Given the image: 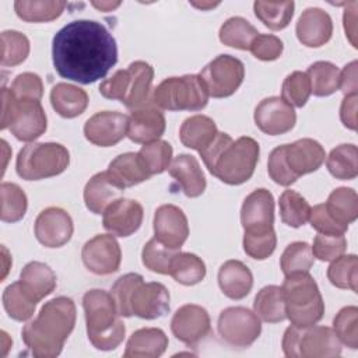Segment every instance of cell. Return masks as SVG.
<instances>
[{
    "label": "cell",
    "mask_w": 358,
    "mask_h": 358,
    "mask_svg": "<svg viewBox=\"0 0 358 358\" xmlns=\"http://www.w3.org/2000/svg\"><path fill=\"white\" fill-rule=\"evenodd\" d=\"M259 34L260 32L243 17H231L221 25L218 38L229 48L249 50L253 39Z\"/></svg>",
    "instance_id": "f35d334b"
},
{
    "label": "cell",
    "mask_w": 358,
    "mask_h": 358,
    "mask_svg": "<svg viewBox=\"0 0 358 358\" xmlns=\"http://www.w3.org/2000/svg\"><path fill=\"white\" fill-rule=\"evenodd\" d=\"M77 310L71 298L57 296L41 308L38 316L21 331L24 344L36 358H55L71 334Z\"/></svg>",
    "instance_id": "7a4b0ae2"
},
{
    "label": "cell",
    "mask_w": 358,
    "mask_h": 358,
    "mask_svg": "<svg viewBox=\"0 0 358 358\" xmlns=\"http://www.w3.org/2000/svg\"><path fill=\"white\" fill-rule=\"evenodd\" d=\"M221 340L232 347H249L262 333L260 319L245 306L225 308L217 322Z\"/></svg>",
    "instance_id": "8fae6325"
},
{
    "label": "cell",
    "mask_w": 358,
    "mask_h": 358,
    "mask_svg": "<svg viewBox=\"0 0 358 358\" xmlns=\"http://www.w3.org/2000/svg\"><path fill=\"white\" fill-rule=\"evenodd\" d=\"M295 34L302 45L308 48H320L331 38V17L323 8L309 7L303 10L299 15L295 27Z\"/></svg>",
    "instance_id": "7402d4cb"
},
{
    "label": "cell",
    "mask_w": 358,
    "mask_h": 358,
    "mask_svg": "<svg viewBox=\"0 0 358 358\" xmlns=\"http://www.w3.org/2000/svg\"><path fill=\"white\" fill-rule=\"evenodd\" d=\"M295 3L291 1H262L253 3L255 15L273 31H280L288 27L294 15Z\"/></svg>",
    "instance_id": "60d3db41"
},
{
    "label": "cell",
    "mask_w": 358,
    "mask_h": 358,
    "mask_svg": "<svg viewBox=\"0 0 358 358\" xmlns=\"http://www.w3.org/2000/svg\"><path fill=\"white\" fill-rule=\"evenodd\" d=\"M88 94L73 84L59 83L50 90V103L57 115L73 119L84 113L88 106Z\"/></svg>",
    "instance_id": "f546056e"
},
{
    "label": "cell",
    "mask_w": 358,
    "mask_h": 358,
    "mask_svg": "<svg viewBox=\"0 0 358 358\" xmlns=\"http://www.w3.org/2000/svg\"><path fill=\"white\" fill-rule=\"evenodd\" d=\"M344 95L357 94L358 80H357V60L345 64L343 71H340V87Z\"/></svg>",
    "instance_id": "91938a15"
},
{
    "label": "cell",
    "mask_w": 358,
    "mask_h": 358,
    "mask_svg": "<svg viewBox=\"0 0 358 358\" xmlns=\"http://www.w3.org/2000/svg\"><path fill=\"white\" fill-rule=\"evenodd\" d=\"M306 76L310 83V94L316 96L331 95L340 87V70L330 62H315L308 67Z\"/></svg>",
    "instance_id": "ab89813d"
},
{
    "label": "cell",
    "mask_w": 358,
    "mask_h": 358,
    "mask_svg": "<svg viewBox=\"0 0 358 358\" xmlns=\"http://www.w3.org/2000/svg\"><path fill=\"white\" fill-rule=\"evenodd\" d=\"M169 291L157 281L144 282L141 278L130 291L126 305V317L137 316L145 320L158 319L169 312Z\"/></svg>",
    "instance_id": "7c38bea8"
},
{
    "label": "cell",
    "mask_w": 358,
    "mask_h": 358,
    "mask_svg": "<svg viewBox=\"0 0 358 358\" xmlns=\"http://www.w3.org/2000/svg\"><path fill=\"white\" fill-rule=\"evenodd\" d=\"M1 194V221L17 222L24 218L28 208V199L25 192L11 182H3L0 185Z\"/></svg>",
    "instance_id": "ee69618b"
},
{
    "label": "cell",
    "mask_w": 358,
    "mask_h": 358,
    "mask_svg": "<svg viewBox=\"0 0 358 358\" xmlns=\"http://www.w3.org/2000/svg\"><path fill=\"white\" fill-rule=\"evenodd\" d=\"M326 152L322 144L313 138H301L285 144V159L298 178L317 171L324 162Z\"/></svg>",
    "instance_id": "cb8c5ba5"
},
{
    "label": "cell",
    "mask_w": 358,
    "mask_h": 358,
    "mask_svg": "<svg viewBox=\"0 0 358 358\" xmlns=\"http://www.w3.org/2000/svg\"><path fill=\"white\" fill-rule=\"evenodd\" d=\"M313 263L315 257L312 248L309 243L302 241L289 243L280 257V267L284 275L294 273H309Z\"/></svg>",
    "instance_id": "bcb514c9"
},
{
    "label": "cell",
    "mask_w": 358,
    "mask_h": 358,
    "mask_svg": "<svg viewBox=\"0 0 358 358\" xmlns=\"http://www.w3.org/2000/svg\"><path fill=\"white\" fill-rule=\"evenodd\" d=\"M81 259L88 271L96 275L116 273L122 262L120 245L112 234H98L81 249Z\"/></svg>",
    "instance_id": "4fadbf2b"
},
{
    "label": "cell",
    "mask_w": 358,
    "mask_h": 358,
    "mask_svg": "<svg viewBox=\"0 0 358 358\" xmlns=\"http://www.w3.org/2000/svg\"><path fill=\"white\" fill-rule=\"evenodd\" d=\"M154 80V69L144 60H136L127 69L117 70L110 78L99 84L103 98L117 99L129 109H137L147 103Z\"/></svg>",
    "instance_id": "8992f818"
},
{
    "label": "cell",
    "mask_w": 358,
    "mask_h": 358,
    "mask_svg": "<svg viewBox=\"0 0 358 358\" xmlns=\"http://www.w3.org/2000/svg\"><path fill=\"white\" fill-rule=\"evenodd\" d=\"M137 154L147 173L152 176L162 173L169 168L172 162L173 148L165 140H155L144 144Z\"/></svg>",
    "instance_id": "7bdbcfd3"
},
{
    "label": "cell",
    "mask_w": 358,
    "mask_h": 358,
    "mask_svg": "<svg viewBox=\"0 0 358 358\" xmlns=\"http://www.w3.org/2000/svg\"><path fill=\"white\" fill-rule=\"evenodd\" d=\"M92 6L96 7V8H99L101 11H112L113 8H116V7L120 6V1H116V3H112V1H101V3L94 1Z\"/></svg>",
    "instance_id": "6125c7cd"
},
{
    "label": "cell",
    "mask_w": 358,
    "mask_h": 358,
    "mask_svg": "<svg viewBox=\"0 0 358 358\" xmlns=\"http://www.w3.org/2000/svg\"><path fill=\"white\" fill-rule=\"evenodd\" d=\"M207 268L201 257L190 252H178L172 260L169 275L182 285L190 287L201 282Z\"/></svg>",
    "instance_id": "e575fe53"
},
{
    "label": "cell",
    "mask_w": 358,
    "mask_h": 358,
    "mask_svg": "<svg viewBox=\"0 0 358 358\" xmlns=\"http://www.w3.org/2000/svg\"><path fill=\"white\" fill-rule=\"evenodd\" d=\"M333 330L338 340L351 350L358 348V308L344 306L333 319Z\"/></svg>",
    "instance_id": "681fc988"
},
{
    "label": "cell",
    "mask_w": 358,
    "mask_h": 358,
    "mask_svg": "<svg viewBox=\"0 0 358 358\" xmlns=\"http://www.w3.org/2000/svg\"><path fill=\"white\" fill-rule=\"evenodd\" d=\"M34 232L38 242L45 248H62L71 239L74 225L66 210L48 207L38 214Z\"/></svg>",
    "instance_id": "e0dca14e"
},
{
    "label": "cell",
    "mask_w": 358,
    "mask_h": 358,
    "mask_svg": "<svg viewBox=\"0 0 358 358\" xmlns=\"http://www.w3.org/2000/svg\"><path fill=\"white\" fill-rule=\"evenodd\" d=\"M310 248L313 257L322 262H333L347 250V239L344 235L317 234Z\"/></svg>",
    "instance_id": "f5cc1de1"
},
{
    "label": "cell",
    "mask_w": 358,
    "mask_h": 358,
    "mask_svg": "<svg viewBox=\"0 0 358 358\" xmlns=\"http://www.w3.org/2000/svg\"><path fill=\"white\" fill-rule=\"evenodd\" d=\"M123 189L119 187L106 171L95 173L84 186L83 197L85 207L94 214H103L105 208L119 199Z\"/></svg>",
    "instance_id": "4316f807"
},
{
    "label": "cell",
    "mask_w": 358,
    "mask_h": 358,
    "mask_svg": "<svg viewBox=\"0 0 358 358\" xmlns=\"http://www.w3.org/2000/svg\"><path fill=\"white\" fill-rule=\"evenodd\" d=\"M253 310L266 323H278L287 319L282 288L278 285L263 287L253 301Z\"/></svg>",
    "instance_id": "d6a6232c"
},
{
    "label": "cell",
    "mask_w": 358,
    "mask_h": 358,
    "mask_svg": "<svg viewBox=\"0 0 358 358\" xmlns=\"http://www.w3.org/2000/svg\"><path fill=\"white\" fill-rule=\"evenodd\" d=\"M253 119L263 133L268 136H280L294 129L296 123V113L282 98L268 96L257 103Z\"/></svg>",
    "instance_id": "ac0fdd59"
},
{
    "label": "cell",
    "mask_w": 358,
    "mask_h": 358,
    "mask_svg": "<svg viewBox=\"0 0 358 358\" xmlns=\"http://www.w3.org/2000/svg\"><path fill=\"white\" fill-rule=\"evenodd\" d=\"M179 250L171 249L166 245L161 243L157 238L150 239L141 250V262L152 273L169 274L171 264L175 255Z\"/></svg>",
    "instance_id": "c3c4849f"
},
{
    "label": "cell",
    "mask_w": 358,
    "mask_h": 358,
    "mask_svg": "<svg viewBox=\"0 0 358 358\" xmlns=\"http://www.w3.org/2000/svg\"><path fill=\"white\" fill-rule=\"evenodd\" d=\"M357 94L344 95L340 106V119L343 124L350 130L357 129Z\"/></svg>",
    "instance_id": "680465c9"
},
{
    "label": "cell",
    "mask_w": 358,
    "mask_h": 358,
    "mask_svg": "<svg viewBox=\"0 0 358 358\" xmlns=\"http://www.w3.org/2000/svg\"><path fill=\"white\" fill-rule=\"evenodd\" d=\"M66 1L59 0H41V1H14V10L18 18L27 22H49L62 15Z\"/></svg>",
    "instance_id": "74e56055"
},
{
    "label": "cell",
    "mask_w": 358,
    "mask_h": 358,
    "mask_svg": "<svg viewBox=\"0 0 358 358\" xmlns=\"http://www.w3.org/2000/svg\"><path fill=\"white\" fill-rule=\"evenodd\" d=\"M310 95L309 77L303 71H292L288 74L281 87V98L292 108H302Z\"/></svg>",
    "instance_id": "f907efd6"
},
{
    "label": "cell",
    "mask_w": 358,
    "mask_h": 358,
    "mask_svg": "<svg viewBox=\"0 0 358 358\" xmlns=\"http://www.w3.org/2000/svg\"><path fill=\"white\" fill-rule=\"evenodd\" d=\"M281 347L288 358H329L341 354V341L327 326H289L284 331Z\"/></svg>",
    "instance_id": "ba28073f"
},
{
    "label": "cell",
    "mask_w": 358,
    "mask_h": 358,
    "mask_svg": "<svg viewBox=\"0 0 358 358\" xmlns=\"http://www.w3.org/2000/svg\"><path fill=\"white\" fill-rule=\"evenodd\" d=\"M199 154L211 175L227 185L236 186L248 182L255 173L260 147L249 136L234 140L229 134L218 131L214 141Z\"/></svg>",
    "instance_id": "3957f363"
},
{
    "label": "cell",
    "mask_w": 358,
    "mask_h": 358,
    "mask_svg": "<svg viewBox=\"0 0 358 358\" xmlns=\"http://www.w3.org/2000/svg\"><path fill=\"white\" fill-rule=\"evenodd\" d=\"M324 207L336 222L348 228L358 217L357 192L351 187H337L329 194Z\"/></svg>",
    "instance_id": "836d02e7"
},
{
    "label": "cell",
    "mask_w": 358,
    "mask_h": 358,
    "mask_svg": "<svg viewBox=\"0 0 358 358\" xmlns=\"http://www.w3.org/2000/svg\"><path fill=\"white\" fill-rule=\"evenodd\" d=\"M52 60L60 77L92 84L103 78L117 63V45L101 22L76 20L55 34Z\"/></svg>",
    "instance_id": "6da1fadb"
},
{
    "label": "cell",
    "mask_w": 358,
    "mask_h": 358,
    "mask_svg": "<svg viewBox=\"0 0 358 358\" xmlns=\"http://www.w3.org/2000/svg\"><path fill=\"white\" fill-rule=\"evenodd\" d=\"M129 116L116 110H101L84 124L85 138L98 147H112L127 136Z\"/></svg>",
    "instance_id": "2e32d148"
},
{
    "label": "cell",
    "mask_w": 358,
    "mask_h": 358,
    "mask_svg": "<svg viewBox=\"0 0 358 358\" xmlns=\"http://www.w3.org/2000/svg\"><path fill=\"white\" fill-rule=\"evenodd\" d=\"M46 127L48 117L41 101L17 99L13 94V108L8 122L11 134L20 141H35L46 131Z\"/></svg>",
    "instance_id": "5bb4252c"
},
{
    "label": "cell",
    "mask_w": 358,
    "mask_h": 358,
    "mask_svg": "<svg viewBox=\"0 0 358 358\" xmlns=\"http://www.w3.org/2000/svg\"><path fill=\"white\" fill-rule=\"evenodd\" d=\"M166 127L164 113L154 106V103H145L141 108L133 109L129 116L127 137L133 143L147 144L164 134Z\"/></svg>",
    "instance_id": "603a6c76"
},
{
    "label": "cell",
    "mask_w": 358,
    "mask_h": 358,
    "mask_svg": "<svg viewBox=\"0 0 358 358\" xmlns=\"http://www.w3.org/2000/svg\"><path fill=\"white\" fill-rule=\"evenodd\" d=\"M267 171L273 182L280 186H289L296 182L298 176L292 173L285 159V144L275 147L270 152L267 161Z\"/></svg>",
    "instance_id": "db71d44e"
},
{
    "label": "cell",
    "mask_w": 358,
    "mask_h": 358,
    "mask_svg": "<svg viewBox=\"0 0 358 358\" xmlns=\"http://www.w3.org/2000/svg\"><path fill=\"white\" fill-rule=\"evenodd\" d=\"M168 172L186 197L193 199L204 193L207 180L196 157L190 154H179L172 159Z\"/></svg>",
    "instance_id": "d4e9b609"
},
{
    "label": "cell",
    "mask_w": 358,
    "mask_h": 358,
    "mask_svg": "<svg viewBox=\"0 0 358 358\" xmlns=\"http://www.w3.org/2000/svg\"><path fill=\"white\" fill-rule=\"evenodd\" d=\"M29 55V39L25 34L14 29L1 32V66H18Z\"/></svg>",
    "instance_id": "7dc6e473"
},
{
    "label": "cell",
    "mask_w": 358,
    "mask_h": 358,
    "mask_svg": "<svg viewBox=\"0 0 358 358\" xmlns=\"http://www.w3.org/2000/svg\"><path fill=\"white\" fill-rule=\"evenodd\" d=\"M172 334L189 347L196 345L211 331L208 312L196 303H186L176 309L171 320Z\"/></svg>",
    "instance_id": "9a60e30c"
},
{
    "label": "cell",
    "mask_w": 358,
    "mask_h": 358,
    "mask_svg": "<svg viewBox=\"0 0 358 358\" xmlns=\"http://www.w3.org/2000/svg\"><path fill=\"white\" fill-rule=\"evenodd\" d=\"M287 319L292 326L309 327L322 320L324 302L315 278L309 273H294L285 275L281 285Z\"/></svg>",
    "instance_id": "5b68a950"
},
{
    "label": "cell",
    "mask_w": 358,
    "mask_h": 358,
    "mask_svg": "<svg viewBox=\"0 0 358 358\" xmlns=\"http://www.w3.org/2000/svg\"><path fill=\"white\" fill-rule=\"evenodd\" d=\"M208 91L199 74L168 77L152 92V103L165 110H201L208 103Z\"/></svg>",
    "instance_id": "9c48e42d"
},
{
    "label": "cell",
    "mask_w": 358,
    "mask_h": 358,
    "mask_svg": "<svg viewBox=\"0 0 358 358\" xmlns=\"http://www.w3.org/2000/svg\"><path fill=\"white\" fill-rule=\"evenodd\" d=\"M143 217L144 210L137 200L119 197L105 208L102 225L109 234L127 238L141 227Z\"/></svg>",
    "instance_id": "ffe728a7"
},
{
    "label": "cell",
    "mask_w": 358,
    "mask_h": 358,
    "mask_svg": "<svg viewBox=\"0 0 358 358\" xmlns=\"http://www.w3.org/2000/svg\"><path fill=\"white\" fill-rule=\"evenodd\" d=\"M87 336L94 348L112 351L124 340L126 327L116 303L105 289H90L83 296Z\"/></svg>",
    "instance_id": "277c9868"
},
{
    "label": "cell",
    "mask_w": 358,
    "mask_h": 358,
    "mask_svg": "<svg viewBox=\"0 0 358 358\" xmlns=\"http://www.w3.org/2000/svg\"><path fill=\"white\" fill-rule=\"evenodd\" d=\"M218 285L222 294L231 299H243L253 287V274L241 260H227L218 270Z\"/></svg>",
    "instance_id": "484cf974"
},
{
    "label": "cell",
    "mask_w": 358,
    "mask_h": 358,
    "mask_svg": "<svg viewBox=\"0 0 358 358\" xmlns=\"http://www.w3.org/2000/svg\"><path fill=\"white\" fill-rule=\"evenodd\" d=\"M20 282L36 302L50 295L57 284L55 271L42 262L27 263L20 273Z\"/></svg>",
    "instance_id": "4dcf8cb0"
},
{
    "label": "cell",
    "mask_w": 358,
    "mask_h": 358,
    "mask_svg": "<svg viewBox=\"0 0 358 358\" xmlns=\"http://www.w3.org/2000/svg\"><path fill=\"white\" fill-rule=\"evenodd\" d=\"M357 6H358L357 1L348 3L343 15L345 36L348 38V41L354 48L358 46L357 45Z\"/></svg>",
    "instance_id": "94428289"
},
{
    "label": "cell",
    "mask_w": 358,
    "mask_h": 358,
    "mask_svg": "<svg viewBox=\"0 0 358 358\" xmlns=\"http://www.w3.org/2000/svg\"><path fill=\"white\" fill-rule=\"evenodd\" d=\"M168 347V337L158 327H143L136 330L126 343L124 358H157Z\"/></svg>",
    "instance_id": "83f0119b"
},
{
    "label": "cell",
    "mask_w": 358,
    "mask_h": 358,
    "mask_svg": "<svg viewBox=\"0 0 358 358\" xmlns=\"http://www.w3.org/2000/svg\"><path fill=\"white\" fill-rule=\"evenodd\" d=\"M17 99H29V101H41L43 95V83L41 77L35 73L25 71L18 74L11 84L10 88Z\"/></svg>",
    "instance_id": "11a10c76"
},
{
    "label": "cell",
    "mask_w": 358,
    "mask_h": 358,
    "mask_svg": "<svg viewBox=\"0 0 358 358\" xmlns=\"http://www.w3.org/2000/svg\"><path fill=\"white\" fill-rule=\"evenodd\" d=\"M329 172L340 180H351L358 175V148L355 144H340L326 158Z\"/></svg>",
    "instance_id": "d590c367"
},
{
    "label": "cell",
    "mask_w": 358,
    "mask_h": 358,
    "mask_svg": "<svg viewBox=\"0 0 358 358\" xmlns=\"http://www.w3.org/2000/svg\"><path fill=\"white\" fill-rule=\"evenodd\" d=\"M70 164L69 150L59 143H29L15 161L17 175L25 180H41L63 173Z\"/></svg>",
    "instance_id": "52a82bcc"
},
{
    "label": "cell",
    "mask_w": 358,
    "mask_h": 358,
    "mask_svg": "<svg viewBox=\"0 0 358 358\" xmlns=\"http://www.w3.org/2000/svg\"><path fill=\"white\" fill-rule=\"evenodd\" d=\"M208 95L213 98H227L236 92L245 78L242 60L231 55H218L200 71Z\"/></svg>",
    "instance_id": "30bf717a"
},
{
    "label": "cell",
    "mask_w": 358,
    "mask_h": 358,
    "mask_svg": "<svg viewBox=\"0 0 358 358\" xmlns=\"http://www.w3.org/2000/svg\"><path fill=\"white\" fill-rule=\"evenodd\" d=\"M106 172L112 180L123 190L151 178L144 169L137 152L119 154L110 161Z\"/></svg>",
    "instance_id": "1f68e13d"
},
{
    "label": "cell",
    "mask_w": 358,
    "mask_h": 358,
    "mask_svg": "<svg viewBox=\"0 0 358 358\" xmlns=\"http://www.w3.org/2000/svg\"><path fill=\"white\" fill-rule=\"evenodd\" d=\"M313 229H316L319 234H327V235H344L348 229L347 227L340 225L336 222L330 214L327 213L324 203L316 204L310 207V214L308 220Z\"/></svg>",
    "instance_id": "6f0895ef"
},
{
    "label": "cell",
    "mask_w": 358,
    "mask_h": 358,
    "mask_svg": "<svg viewBox=\"0 0 358 358\" xmlns=\"http://www.w3.org/2000/svg\"><path fill=\"white\" fill-rule=\"evenodd\" d=\"M329 281L341 289L358 291V259L355 255H341L327 268Z\"/></svg>",
    "instance_id": "f6af8a7d"
},
{
    "label": "cell",
    "mask_w": 358,
    "mask_h": 358,
    "mask_svg": "<svg viewBox=\"0 0 358 358\" xmlns=\"http://www.w3.org/2000/svg\"><path fill=\"white\" fill-rule=\"evenodd\" d=\"M249 50L252 52V55L259 59V60H263V62H271V60H275L278 59L281 55H282V50H284V43L282 41L275 36V35H271V34H259Z\"/></svg>",
    "instance_id": "9f6ffc18"
},
{
    "label": "cell",
    "mask_w": 358,
    "mask_h": 358,
    "mask_svg": "<svg viewBox=\"0 0 358 358\" xmlns=\"http://www.w3.org/2000/svg\"><path fill=\"white\" fill-rule=\"evenodd\" d=\"M217 134L218 129L215 122L206 115H193L185 119L179 130L180 143L199 152L206 150L214 141Z\"/></svg>",
    "instance_id": "f1b7e54d"
},
{
    "label": "cell",
    "mask_w": 358,
    "mask_h": 358,
    "mask_svg": "<svg viewBox=\"0 0 358 358\" xmlns=\"http://www.w3.org/2000/svg\"><path fill=\"white\" fill-rule=\"evenodd\" d=\"M280 217L284 224L292 228L305 225L309 220L310 206L306 199L295 190H284L278 200Z\"/></svg>",
    "instance_id": "b9f144b4"
},
{
    "label": "cell",
    "mask_w": 358,
    "mask_h": 358,
    "mask_svg": "<svg viewBox=\"0 0 358 358\" xmlns=\"http://www.w3.org/2000/svg\"><path fill=\"white\" fill-rule=\"evenodd\" d=\"M194 7H199V8H211L214 6H217L218 3H192Z\"/></svg>",
    "instance_id": "be15d7a7"
},
{
    "label": "cell",
    "mask_w": 358,
    "mask_h": 358,
    "mask_svg": "<svg viewBox=\"0 0 358 358\" xmlns=\"http://www.w3.org/2000/svg\"><path fill=\"white\" fill-rule=\"evenodd\" d=\"M154 238L171 249L179 250L189 236L187 217L175 204H162L154 213Z\"/></svg>",
    "instance_id": "d6986e66"
},
{
    "label": "cell",
    "mask_w": 358,
    "mask_h": 358,
    "mask_svg": "<svg viewBox=\"0 0 358 358\" xmlns=\"http://www.w3.org/2000/svg\"><path fill=\"white\" fill-rule=\"evenodd\" d=\"M3 306L7 315L17 322H27L32 317L36 308V301L24 289L18 281L10 284L3 291Z\"/></svg>",
    "instance_id": "8d00e7d4"
},
{
    "label": "cell",
    "mask_w": 358,
    "mask_h": 358,
    "mask_svg": "<svg viewBox=\"0 0 358 358\" xmlns=\"http://www.w3.org/2000/svg\"><path fill=\"white\" fill-rule=\"evenodd\" d=\"M241 224L245 232H259L274 228V197L260 187L249 193L241 208Z\"/></svg>",
    "instance_id": "44dd1931"
},
{
    "label": "cell",
    "mask_w": 358,
    "mask_h": 358,
    "mask_svg": "<svg viewBox=\"0 0 358 358\" xmlns=\"http://www.w3.org/2000/svg\"><path fill=\"white\" fill-rule=\"evenodd\" d=\"M245 253L256 260H264L270 257L277 246V235L274 228L259 232H245L243 235Z\"/></svg>",
    "instance_id": "816d5d0a"
}]
</instances>
